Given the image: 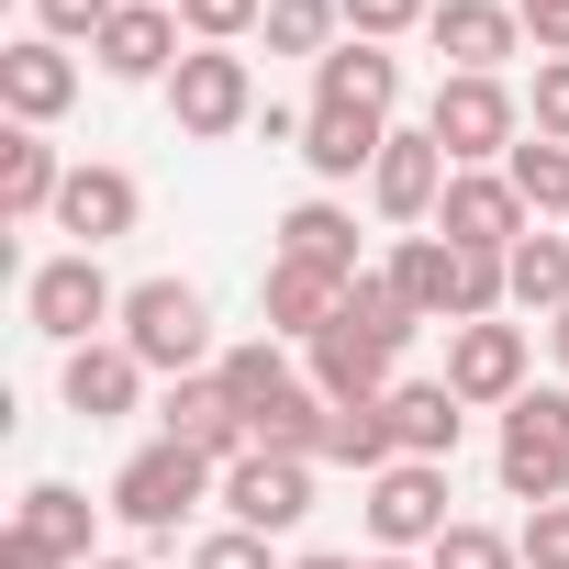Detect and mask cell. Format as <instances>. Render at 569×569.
Here are the masks:
<instances>
[{
  "mask_svg": "<svg viewBox=\"0 0 569 569\" xmlns=\"http://www.w3.org/2000/svg\"><path fill=\"white\" fill-rule=\"evenodd\" d=\"M123 347L146 358V380H201L212 369V302L190 279H134L123 291Z\"/></svg>",
  "mask_w": 569,
  "mask_h": 569,
  "instance_id": "obj_1",
  "label": "cell"
},
{
  "mask_svg": "<svg viewBox=\"0 0 569 569\" xmlns=\"http://www.w3.org/2000/svg\"><path fill=\"white\" fill-rule=\"evenodd\" d=\"M491 469H502V491L536 513V502H558L569 491V391H525V402H502V447H491Z\"/></svg>",
  "mask_w": 569,
  "mask_h": 569,
  "instance_id": "obj_2",
  "label": "cell"
},
{
  "mask_svg": "<svg viewBox=\"0 0 569 569\" xmlns=\"http://www.w3.org/2000/svg\"><path fill=\"white\" fill-rule=\"evenodd\" d=\"M23 313H34V336H57V347H101V325H123V291L101 279L90 246H68V257H46V268L23 279Z\"/></svg>",
  "mask_w": 569,
  "mask_h": 569,
  "instance_id": "obj_3",
  "label": "cell"
},
{
  "mask_svg": "<svg viewBox=\"0 0 569 569\" xmlns=\"http://www.w3.org/2000/svg\"><path fill=\"white\" fill-rule=\"evenodd\" d=\"M425 134H436L458 168H491V157H513V146H525V101H513L502 79H436Z\"/></svg>",
  "mask_w": 569,
  "mask_h": 569,
  "instance_id": "obj_4",
  "label": "cell"
},
{
  "mask_svg": "<svg viewBox=\"0 0 569 569\" xmlns=\"http://www.w3.org/2000/svg\"><path fill=\"white\" fill-rule=\"evenodd\" d=\"M201 491H223V469L212 458H190V447H146V458H123V480H112V513L134 525V536H179V513L201 502Z\"/></svg>",
  "mask_w": 569,
  "mask_h": 569,
  "instance_id": "obj_5",
  "label": "cell"
},
{
  "mask_svg": "<svg viewBox=\"0 0 569 569\" xmlns=\"http://www.w3.org/2000/svg\"><path fill=\"white\" fill-rule=\"evenodd\" d=\"M447 525H458V513H447V469H436V458H391V469L369 480V547H380V558H425Z\"/></svg>",
  "mask_w": 569,
  "mask_h": 569,
  "instance_id": "obj_6",
  "label": "cell"
},
{
  "mask_svg": "<svg viewBox=\"0 0 569 569\" xmlns=\"http://www.w3.org/2000/svg\"><path fill=\"white\" fill-rule=\"evenodd\" d=\"M436 234L469 246V257H513V246L536 234V212H525V190H513L502 168H458L447 201H436Z\"/></svg>",
  "mask_w": 569,
  "mask_h": 569,
  "instance_id": "obj_7",
  "label": "cell"
},
{
  "mask_svg": "<svg viewBox=\"0 0 569 569\" xmlns=\"http://www.w3.org/2000/svg\"><path fill=\"white\" fill-rule=\"evenodd\" d=\"M168 112H179V134H234V123H257L246 57H234V46H190V57L168 68Z\"/></svg>",
  "mask_w": 569,
  "mask_h": 569,
  "instance_id": "obj_8",
  "label": "cell"
},
{
  "mask_svg": "<svg viewBox=\"0 0 569 569\" xmlns=\"http://www.w3.org/2000/svg\"><path fill=\"white\" fill-rule=\"evenodd\" d=\"M223 513H234L246 536H291V525L313 513V458H268V447H246V458L223 469Z\"/></svg>",
  "mask_w": 569,
  "mask_h": 569,
  "instance_id": "obj_9",
  "label": "cell"
},
{
  "mask_svg": "<svg viewBox=\"0 0 569 569\" xmlns=\"http://www.w3.org/2000/svg\"><path fill=\"white\" fill-rule=\"evenodd\" d=\"M425 34H436L447 79H502V57L525 46V12H513V0H436Z\"/></svg>",
  "mask_w": 569,
  "mask_h": 569,
  "instance_id": "obj_10",
  "label": "cell"
},
{
  "mask_svg": "<svg viewBox=\"0 0 569 569\" xmlns=\"http://www.w3.org/2000/svg\"><path fill=\"white\" fill-rule=\"evenodd\" d=\"M447 179H458V157H447V146L413 123V134H391V146H380V168H369V201H380L391 223H436Z\"/></svg>",
  "mask_w": 569,
  "mask_h": 569,
  "instance_id": "obj_11",
  "label": "cell"
},
{
  "mask_svg": "<svg viewBox=\"0 0 569 569\" xmlns=\"http://www.w3.org/2000/svg\"><path fill=\"white\" fill-rule=\"evenodd\" d=\"M391 358H402L391 336H369L358 313H336V325L313 336V391H325V402H391V391H402Z\"/></svg>",
  "mask_w": 569,
  "mask_h": 569,
  "instance_id": "obj_12",
  "label": "cell"
},
{
  "mask_svg": "<svg viewBox=\"0 0 569 569\" xmlns=\"http://www.w3.org/2000/svg\"><path fill=\"white\" fill-rule=\"evenodd\" d=\"M447 391L458 402H525V325H447Z\"/></svg>",
  "mask_w": 569,
  "mask_h": 569,
  "instance_id": "obj_13",
  "label": "cell"
},
{
  "mask_svg": "<svg viewBox=\"0 0 569 569\" xmlns=\"http://www.w3.org/2000/svg\"><path fill=\"white\" fill-rule=\"evenodd\" d=\"M157 425H168V447H190V458H212V469H234L257 436H246V413L223 402V380L201 369V380H168V402H157Z\"/></svg>",
  "mask_w": 569,
  "mask_h": 569,
  "instance_id": "obj_14",
  "label": "cell"
},
{
  "mask_svg": "<svg viewBox=\"0 0 569 569\" xmlns=\"http://www.w3.org/2000/svg\"><path fill=\"white\" fill-rule=\"evenodd\" d=\"M57 391H68V413H79V425H123V413L146 402V358H134L123 336H112V347H68Z\"/></svg>",
  "mask_w": 569,
  "mask_h": 569,
  "instance_id": "obj_15",
  "label": "cell"
},
{
  "mask_svg": "<svg viewBox=\"0 0 569 569\" xmlns=\"http://www.w3.org/2000/svg\"><path fill=\"white\" fill-rule=\"evenodd\" d=\"M0 101H12V123H57L68 101H79V68H68V46L57 34H23V46H0Z\"/></svg>",
  "mask_w": 569,
  "mask_h": 569,
  "instance_id": "obj_16",
  "label": "cell"
},
{
  "mask_svg": "<svg viewBox=\"0 0 569 569\" xmlns=\"http://www.w3.org/2000/svg\"><path fill=\"white\" fill-rule=\"evenodd\" d=\"M90 57H101V79H168L190 46H179V12H168V0H123Z\"/></svg>",
  "mask_w": 569,
  "mask_h": 569,
  "instance_id": "obj_17",
  "label": "cell"
},
{
  "mask_svg": "<svg viewBox=\"0 0 569 569\" xmlns=\"http://www.w3.org/2000/svg\"><path fill=\"white\" fill-rule=\"evenodd\" d=\"M347 291L358 279H325V268H291V257H268V279H257V313H268V336H325L336 313H347Z\"/></svg>",
  "mask_w": 569,
  "mask_h": 569,
  "instance_id": "obj_18",
  "label": "cell"
},
{
  "mask_svg": "<svg viewBox=\"0 0 569 569\" xmlns=\"http://www.w3.org/2000/svg\"><path fill=\"white\" fill-rule=\"evenodd\" d=\"M380 146H391V123L380 112H336V101H313L302 112V168L336 190V179H358V168H380Z\"/></svg>",
  "mask_w": 569,
  "mask_h": 569,
  "instance_id": "obj_19",
  "label": "cell"
},
{
  "mask_svg": "<svg viewBox=\"0 0 569 569\" xmlns=\"http://www.w3.org/2000/svg\"><path fill=\"white\" fill-rule=\"evenodd\" d=\"M134 212H146V190L123 179V168H68V190H57V223L101 257L112 234H134Z\"/></svg>",
  "mask_w": 569,
  "mask_h": 569,
  "instance_id": "obj_20",
  "label": "cell"
},
{
  "mask_svg": "<svg viewBox=\"0 0 569 569\" xmlns=\"http://www.w3.org/2000/svg\"><path fill=\"white\" fill-rule=\"evenodd\" d=\"M313 101H336V112H380V123H391V101H402V57L347 34V46L313 68Z\"/></svg>",
  "mask_w": 569,
  "mask_h": 569,
  "instance_id": "obj_21",
  "label": "cell"
},
{
  "mask_svg": "<svg viewBox=\"0 0 569 569\" xmlns=\"http://www.w3.org/2000/svg\"><path fill=\"white\" fill-rule=\"evenodd\" d=\"M279 257H291V268H325V279H369V268H358V212H336V201L279 212Z\"/></svg>",
  "mask_w": 569,
  "mask_h": 569,
  "instance_id": "obj_22",
  "label": "cell"
},
{
  "mask_svg": "<svg viewBox=\"0 0 569 569\" xmlns=\"http://www.w3.org/2000/svg\"><path fill=\"white\" fill-rule=\"evenodd\" d=\"M458 425H469V402L447 391V380H402L391 391V436H402V458H458Z\"/></svg>",
  "mask_w": 569,
  "mask_h": 569,
  "instance_id": "obj_23",
  "label": "cell"
},
{
  "mask_svg": "<svg viewBox=\"0 0 569 569\" xmlns=\"http://www.w3.org/2000/svg\"><path fill=\"white\" fill-rule=\"evenodd\" d=\"M12 536H34L57 569H90V491H68V480H34V491H23V513H12Z\"/></svg>",
  "mask_w": 569,
  "mask_h": 569,
  "instance_id": "obj_24",
  "label": "cell"
},
{
  "mask_svg": "<svg viewBox=\"0 0 569 569\" xmlns=\"http://www.w3.org/2000/svg\"><path fill=\"white\" fill-rule=\"evenodd\" d=\"M57 190H68L57 146H46L34 123H12V134H0V212H12V223H34V212H57Z\"/></svg>",
  "mask_w": 569,
  "mask_h": 569,
  "instance_id": "obj_25",
  "label": "cell"
},
{
  "mask_svg": "<svg viewBox=\"0 0 569 569\" xmlns=\"http://www.w3.org/2000/svg\"><path fill=\"white\" fill-rule=\"evenodd\" d=\"M391 291H402L425 325H458V246H447V234H402V246H391Z\"/></svg>",
  "mask_w": 569,
  "mask_h": 569,
  "instance_id": "obj_26",
  "label": "cell"
},
{
  "mask_svg": "<svg viewBox=\"0 0 569 569\" xmlns=\"http://www.w3.org/2000/svg\"><path fill=\"white\" fill-rule=\"evenodd\" d=\"M212 380H223V402L246 413V436H257V413H268L279 391H302V380H291V358H279V336H257V347H223V358H212Z\"/></svg>",
  "mask_w": 569,
  "mask_h": 569,
  "instance_id": "obj_27",
  "label": "cell"
},
{
  "mask_svg": "<svg viewBox=\"0 0 569 569\" xmlns=\"http://www.w3.org/2000/svg\"><path fill=\"white\" fill-rule=\"evenodd\" d=\"M325 458H336V469H358V480H380V469L402 458L391 402H336V413H325Z\"/></svg>",
  "mask_w": 569,
  "mask_h": 569,
  "instance_id": "obj_28",
  "label": "cell"
},
{
  "mask_svg": "<svg viewBox=\"0 0 569 569\" xmlns=\"http://www.w3.org/2000/svg\"><path fill=\"white\" fill-rule=\"evenodd\" d=\"M502 279H513V313H569V234H525L513 257H502Z\"/></svg>",
  "mask_w": 569,
  "mask_h": 569,
  "instance_id": "obj_29",
  "label": "cell"
},
{
  "mask_svg": "<svg viewBox=\"0 0 569 569\" xmlns=\"http://www.w3.org/2000/svg\"><path fill=\"white\" fill-rule=\"evenodd\" d=\"M336 23H347L336 0H268V57H313L325 68L336 57Z\"/></svg>",
  "mask_w": 569,
  "mask_h": 569,
  "instance_id": "obj_30",
  "label": "cell"
},
{
  "mask_svg": "<svg viewBox=\"0 0 569 569\" xmlns=\"http://www.w3.org/2000/svg\"><path fill=\"white\" fill-rule=\"evenodd\" d=\"M502 179L525 190V212H569V146H547V134H525V146L502 157Z\"/></svg>",
  "mask_w": 569,
  "mask_h": 569,
  "instance_id": "obj_31",
  "label": "cell"
},
{
  "mask_svg": "<svg viewBox=\"0 0 569 569\" xmlns=\"http://www.w3.org/2000/svg\"><path fill=\"white\" fill-rule=\"evenodd\" d=\"M425 569H525V547L491 536V525H447V536L425 547Z\"/></svg>",
  "mask_w": 569,
  "mask_h": 569,
  "instance_id": "obj_32",
  "label": "cell"
},
{
  "mask_svg": "<svg viewBox=\"0 0 569 569\" xmlns=\"http://www.w3.org/2000/svg\"><path fill=\"white\" fill-rule=\"evenodd\" d=\"M246 23H268V0H179V34L190 46H234Z\"/></svg>",
  "mask_w": 569,
  "mask_h": 569,
  "instance_id": "obj_33",
  "label": "cell"
},
{
  "mask_svg": "<svg viewBox=\"0 0 569 569\" xmlns=\"http://www.w3.org/2000/svg\"><path fill=\"white\" fill-rule=\"evenodd\" d=\"M336 12H347L358 46H391V34H413V23L436 12V0H336Z\"/></svg>",
  "mask_w": 569,
  "mask_h": 569,
  "instance_id": "obj_34",
  "label": "cell"
},
{
  "mask_svg": "<svg viewBox=\"0 0 569 569\" xmlns=\"http://www.w3.org/2000/svg\"><path fill=\"white\" fill-rule=\"evenodd\" d=\"M513 547H525V569H569V502H536Z\"/></svg>",
  "mask_w": 569,
  "mask_h": 569,
  "instance_id": "obj_35",
  "label": "cell"
},
{
  "mask_svg": "<svg viewBox=\"0 0 569 569\" xmlns=\"http://www.w3.org/2000/svg\"><path fill=\"white\" fill-rule=\"evenodd\" d=\"M112 12H123V0H34V23H46L57 46H79V34L101 46V23H112Z\"/></svg>",
  "mask_w": 569,
  "mask_h": 569,
  "instance_id": "obj_36",
  "label": "cell"
},
{
  "mask_svg": "<svg viewBox=\"0 0 569 569\" xmlns=\"http://www.w3.org/2000/svg\"><path fill=\"white\" fill-rule=\"evenodd\" d=\"M536 134H547V146H569V57H547V68H536Z\"/></svg>",
  "mask_w": 569,
  "mask_h": 569,
  "instance_id": "obj_37",
  "label": "cell"
},
{
  "mask_svg": "<svg viewBox=\"0 0 569 569\" xmlns=\"http://www.w3.org/2000/svg\"><path fill=\"white\" fill-rule=\"evenodd\" d=\"M190 569H268V536L223 525V536H201V547H190Z\"/></svg>",
  "mask_w": 569,
  "mask_h": 569,
  "instance_id": "obj_38",
  "label": "cell"
},
{
  "mask_svg": "<svg viewBox=\"0 0 569 569\" xmlns=\"http://www.w3.org/2000/svg\"><path fill=\"white\" fill-rule=\"evenodd\" d=\"M513 12H525V34H536L547 57H569V0H513Z\"/></svg>",
  "mask_w": 569,
  "mask_h": 569,
  "instance_id": "obj_39",
  "label": "cell"
},
{
  "mask_svg": "<svg viewBox=\"0 0 569 569\" xmlns=\"http://www.w3.org/2000/svg\"><path fill=\"white\" fill-rule=\"evenodd\" d=\"M0 569H57V558H46L34 536H0Z\"/></svg>",
  "mask_w": 569,
  "mask_h": 569,
  "instance_id": "obj_40",
  "label": "cell"
},
{
  "mask_svg": "<svg viewBox=\"0 0 569 569\" xmlns=\"http://www.w3.org/2000/svg\"><path fill=\"white\" fill-rule=\"evenodd\" d=\"M291 569H369V558H336V547H313V558H291Z\"/></svg>",
  "mask_w": 569,
  "mask_h": 569,
  "instance_id": "obj_41",
  "label": "cell"
},
{
  "mask_svg": "<svg viewBox=\"0 0 569 569\" xmlns=\"http://www.w3.org/2000/svg\"><path fill=\"white\" fill-rule=\"evenodd\" d=\"M547 347H558V369H569V313H558V325H547Z\"/></svg>",
  "mask_w": 569,
  "mask_h": 569,
  "instance_id": "obj_42",
  "label": "cell"
},
{
  "mask_svg": "<svg viewBox=\"0 0 569 569\" xmlns=\"http://www.w3.org/2000/svg\"><path fill=\"white\" fill-rule=\"evenodd\" d=\"M369 569H425V558H369Z\"/></svg>",
  "mask_w": 569,
  "mask_h": 569,
  "instance_id": "obj_43",
  "label": "cell"
},
{
  "mask_svg": "<svg viewBox=\"0 0 569 569\" xmlns=\"http://www.w3.org/2000/svg\"><path fill=\"white\" fill-rule=\"evenodd\" d=\"M90 569H146V558H90Z\"/></svg>",
  "mask_w": 569,
  "mask_h": 569,
  "instance_id": "obj_44",
  "label": "cell"
},
{
  "mask_svg": "<svg viewBox=\"0 0 569 569\" xmlns=\"http://www.w3.org/2000/svg\"><path fill=\"white\" fill-rule=\"evenodd\" d=\"M168 12H179V0H168Z\"/></svg>",
  "mask_w": 569,
  "mask_h": 569,
  "instance_id": "obj_45",
  "label": "cell"
}]
</instances>
